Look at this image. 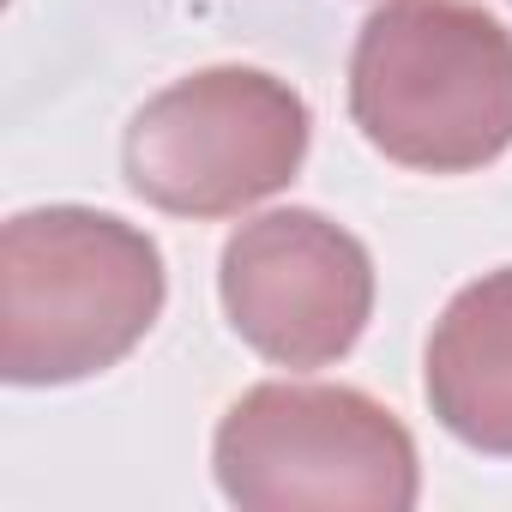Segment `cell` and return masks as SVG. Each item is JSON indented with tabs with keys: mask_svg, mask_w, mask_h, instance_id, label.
Masks as SVG:
<instances>
[{
	"mask_svg": "<svg viewBox=\"0 0 512 512\" xmlns=\"http://www.w3.org/2000/svg\"><path fill=\"white\" fill-rule=\"evenodd\" d=\"M428 410L452 440L512 458V266L464 284L428 338Z\"/></svg>",
	"mask_w": 512,
	"mask_h": 512,
	"instance_id": "cell-6",
	"label": "cell"
},
{
	"mask_svg": "<svg viewBox=\"0 0 512 512\" xmlns=\"http://www.w3.org/2000/svg\"><path fill=\"white\" fill-rule=\"evenodd\" d=\"M350 115L422 175H470L512 151V31L476 0H386L356 31Z\"/></svg>",
	"mask_w": 512,
	"mask_h": 512,
	"instance_id": "cell-2",
	"label": "cell"
},
{
	"mask_svg": "<svg viewBox=\"0 0 512 512\" xmlns=\"http://www.w3.org/2000/svg\"><path fill=\"white\" fill-rule=\"evenodd\" d=\"M163 247L115 211L37 205L0 229V374L73 386L115 368L163 314Z\"/></svg>",
	"mask_w": 512,
	"mask_h": 512,
	"instance_id": "cell-1",
	"label": "cell"
},
{
	"mask_svg": "<svg viewBox=\"0 0 512 512\" xmlns=\"http://www.w3.org/2000/svg\"><path fill=\"white\" fill-rule=\"evenodd\" d=\"M314 115L302 91L260 67H205L163 85L127 127V187L169 217H241L308 163Z\"/></svg>",
	"mask_w": 512,
	"mask_h": 512,
	"instance_id": "cell-4",
	"label": "cell"
},
{
	"mask_svg": "<svg viewBox=\"0 0 512 512\" xmlns=\"http://www.w3.org/2000/svg\"><path fill=\"white\" fill-rule=\"evenodd\" d=\"M223 500L247 512H410L422 464L410 428L356 386L266 380L241 392L211 440Z\"/></svg>",
	"mask_w": 512,
	"mask_h": 512,
	"instance_id": "cell-3",
	"label": "cell"
},
{
	"mask_svg": "<svg viewBox=\"0 0 512 512\" xmlns=\"http://www.w3.org/2000/svg\"><path fill=\"white\" fill-rule=\"evenodd\" d=\"M217 296L235 338L278 368H326L374 320V260L326 211L284 205L247 217L217 260Z\"/></svg>",
	"mask_w": 512,
	"mask_h": 512,
	"instance_id": "cell-5",
	"label": "cell"
}]
</instances>
